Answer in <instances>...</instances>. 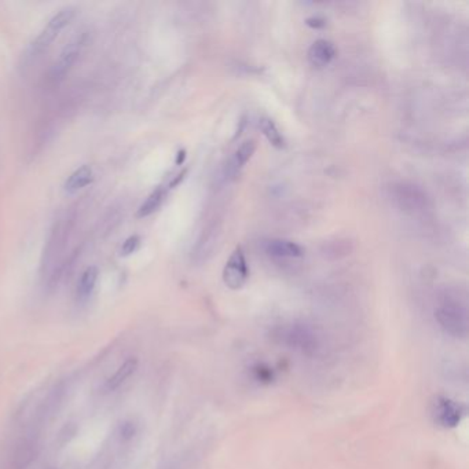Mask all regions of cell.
Wrapping results in <instances>:
<instances>
[{"mask_svg":"<svg viewBox=\"0 0 469 469\" xmlns=\"http://www.w3.org/2000/svg\"><path fill=\"white\" fill-rule=\"evenodd\" d=\"M439 326L452 337L466 339L468 336V305L464 297L446 294L435 310Z\"/></svg>","mask_w":469,"mask_h":469,"instance_id":"obj_1","label":"cell"},{"mask_svg":"<svg viewBox=\"0 0 469 469\" xmlns=\"http://www.w3.org/2000/svg\"><path fill=\"white\" fill-rule=\"evenodd\" d=\"M84 45H86V38L84 35H80V36H76L73 40H70L62 49L58 59L54 62L49 73V77L53 83H59L66 77V74L70 72V69L73 67V65L80 57Z\"/></svg>","mask_w":469,"mask_h":469,"instance_id":"obj_2","label":"cell"},{"mask_svg":"<svg viewBox=\"0 0 469 469\" xmlns=\"http://www.w3.org/2000/svg\"><path fill=\"white\" fill-rule=\"evenodd\" d=\"M249 271L241 248H235L223 269V281L230 289H239L245 285Z\"/></svg>","mask_w":469,"mask_h":469,"instance_id":"obj_3","label":"cell"},{"mask_svg":"<svg viewBox=\"0 0 469 469\" xmlns=\"http://www.w3.org/2000/svg\"><path fill=\"white\" fill-rule=\"evenodd\" d=\"M461 414L460 406L447 398H438L434 404L435 421L446 428L456 427L461 420Z\"/></svg>","mask_w":469,"mask_h":469,"instance_id":"obj_4","label":"cell"},{"mask_svg":"<svg viewBox=\"0 0 469 469\" xmlns=\"http://www.w3.org/2000/svg\"><path fill=\"white\" fill-rule=\"evenodd\" d=\"M395 200L402 208H405V211L421 209L425 205V196L415 186L402 184L395 190Z\"/></svg>","mask_w":469,"mask_h":469,"instance_id":"obj_5","label":"cell"},{"mask_svg":"<svg viewBox=\"0 0 469 469\" xmlns=\"http://www.w3.org/2000/svg\"><path fill=\"white\" fill-rule=\"evenodd\" d=\"M336 57L335 46L324 39L317 40L308 50V61L312 66L324 67L332 62V59Z\"/></svg>","mask_w":469,"mask_h":469,"instance_id":"obj_6","label":"cell"},{"mask_svg":"<svg viewBox=\"0 0 469 469\" xmlns=\"http://www.w3.org/2000/svg\"><path fill=\"white\" fill-rule=\"evenodd\" d=\"M266 251L276 257H300L304 253L300 245L288 239H271L267 244Z\"/></svg>","mask_w":469,"mask_h":469,"instance_id":"obj_7","label":"cell"},{"mask_svg":"<svg viewBox=\"0 0 469 469\" xmlns=\"http://www.w3.org/2000/svg\"><path fill=\"white\" fill-rule=\"evenodd\" d=\"M256 150V142L253 139L244 142L237 150H235L233 159L230 160V164L228 166L226 174L234 176L237 173H239V170L251 160V157L253 156Z\"/></svg>","mask_w":469,"mask_h":469,"instance_id":"obj_8","label":"cell"},{"mask_svg":"<svg viewBox=\"0 0 469 469\" xmlns=\"http://www.w3.org/2000/svg\"><path fill=\"white\" fill-rule=\"evenodd\" d=\"M136 367H138V359L136 358H128L122 365L118 366V369L115 372V374L111 376L106 380L105 388L108 391L116 390V388H118L122 383H125L135 373Z\"/></svg>","mask_w":469,"mask_h":469,"instance_id":"obj_9","label":"cell"},{"mask_svg":"<svg viewBox=\"0 0 469 469\" xmlns=\"http://www.w3.org/2000/svg\"><path fill=\"white\" fill-rule=\"evenodd\" d=\"M93 180H94L93 170L88 166H83L67 177L65 183V191L69 194H74L79 190L88 186Z\"/></svg>","mask_w":469,"mask_h":469,"instance_id":"obj_10","label":"cell"},{"mask_svg":"<svg viewBox=\"0 0 469 469\" xmlns=\"http://www.w3.org/2000/svg\"><path fill=\"white\" fill-rule=\"evenodd\" d=\"M98 269L95 266H91V267H87L84 270V273L81 274L80 277V281L77 284V296L79 299L81 300H86L88 299L95 285H97V281H98Z\"/></svg>","mask_w":469,"mask_h":469,"instance_id":"obj_11","label":"cell"},{"mask_svg":"<svg viewBox=\"0 0 469 469\" xmlns=\"http://www.w3.org/2000/svg\"><path fill=\"white\" fill-rule=\"evenodd\" d=\"M166 198V189L164 187H157L148 198L146 201L139 207L136 216L138 218H146L154 214L163 204Z\"/></svg>","mask_w":469,"mask_h":469,"instance_id":"obj_12","label":"cell"},{"mask_svg":"<svg viewBox=\"0 0 469 469\" xmlns=\"http://www.w3.org/2000/svg\"><path fill=\"white\" fill-rule=\"evenodd\" d=\"M58 31H56V29H53L51 26L47 25L40 32V35L35 39V42L32 43V46H31V54L35 56V57L43 54L51 46V43L58 38Z\"/></svg>","mask_w":469,"mask_h":469,"instance_id":"obj_13","label":"cell"},{"mask_svg":"<svg viewBox=\"0 0 469 469\" xmlns=\"http://www.w3.org/2000/svg\"><path fill=\"white\" fill-rule=\"evenodd\" d=\"M260 129L263 132V135L267 138V141L277 149H281L284 148L285 145V141H284V136L281 135L280 129L277 128V125L274 124L273 120L270 118H262L260 120Z\"/></svg>","mask_w":469,"mask_h":469,"instance_id":"obj_14","label":"cell"},{"mask_svg":"<svg viewBox=\"0 0 469 469\" xmlns=\"http://www.w3.org/2000/svg\"><path fill=\"white\" fill-rule=\"evenodd\" d=\"M76 15V8L74 7H65L62 10H59L58 13L49 21V26H51L53 29L61 32L65 26H67L70 24V21L74 18Z\"/></svg>","mask_w":469,"mask_h":469,"instance_id":"obj_15","label":"cell"},{"mask_svg":"<svg viewBox=\"0 0 469 469\" xmlns=\"http://www.w3.org/2000/svg\"><path fill=\"white\" fill-rule=\"evenodd\" d=\"M139 244H141L139 235H131V237H128V238L124 241L122 246H121V255H122V256H128V255L134 253V252L138 249Z\"/></svg>","mask_w":469,"mask_h":469,"instance_id":"obj_16","label":"cell"}]
</instances>
